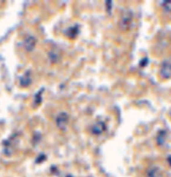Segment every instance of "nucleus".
<instances>
[{"label": "nucleus", "mask_w": 171, "mask_h": 177, "mask_svg": "<svg viewBox=\"0 0 171 177\" xmlns=\"http://www.w3.org/2000/svg\"><path fill=\"white\" fill-rule=\"evenodd\" d=\"M160 74L165 79H169L171 77V63H163L160 68Z\"/></svg>", "instance_id": "f257e3e1"}, {"label": "nucleus", "mask_w": 171, "mask_h": 177, "mask_svg": "<svg viewBox=\"0 0 171 177\" xmlns=\"http://www.w3.org/2000/svg\"><path fill=\"white\" fill-rule=\"evenodd\" d=\"M68 119V118L66 113H62L60 114L57 118V124L58 126L61 129H64L67 124Z\"/></svg>", "instance_id": "f03ea898"}, {"label": "nucleus", "mask_w": 171, "mask_h": 177, "mask_svg": "<svg viewBox=\"0 0 171 177\" xmlns=\"http://www.w3.org/2000/svg\"><path fill=\"white\" fill-rule=\"evenodd\" d=\"M105 129V126L103 122H97V124H95L93 128H92V131L94 134H100L103 132Z\"/></svg>", "instance_id": "7ed1b4c3"}, {"label": "nucleus", "mask_w": 171, "mask_h": 177, "mask_svg": "<svg viewBox=\"0 0 171 177\" xmlns=\"http://www.w3.org/2000/svg\"><path fill=\"white\" fill-rule=\"evenodd\" d=\"M162 5L165 11L168 12H171V1H162Z\"/></svg>", "instance_id": "20e7f679"}, {"label": "nucleus", "mask_w": 171, "mask_h": 177, "mask_svg": "<svg viewBox=\"0 0 171 177\" xmlns=\"http://www.w3.org/2000/svg\"><path fill=\"white\" fill-rule=\"evenodd\" d=\"M148 62V60L146 58H143L141 60V62L140 63V65L141 66H146Z\"/></svg>", "instance_id": "39448f33"}]
</instances>
